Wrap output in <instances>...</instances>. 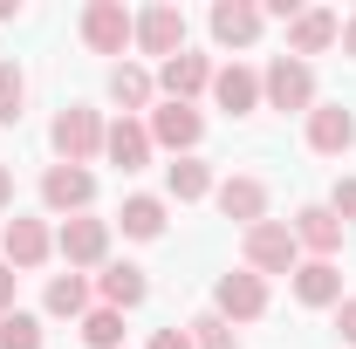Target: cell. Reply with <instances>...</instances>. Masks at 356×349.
<instances>
[{
	"label": "cell",
	"instance_id": "obj_29",
	"mask_svg": "<svg viewBox=\"0 0 356 349\" xmlns=\"http://www.w3.org/2000/svg\"><path fill=\"white\" fill-rule=\"evenodd\" d=\"M329 213L343 219V226L356 219V178H336V199H329Z\"/></svg>",
	"mask_w": 356,
	"mask_h": 349
},
{
	"label": "cell",
	"instance_id": "obj_4",
	"mask_svg": "<svg viewBox=\"0 0 356 349\" xmlns=\"http://www.w3.org/2000/svg\"><path fill=\"white\" fill-rule=\"evenodd\" d=\"M131 35H137V14L124 0H89L83 7V42L96 48V55H124Z\"/></svg>",
	"mask_w": 356,
	"mask_h": 349
},
{
	"label": "cell",
	"instance_id": "obj_23",
	"mask_svg": "<svg viewBox=\"0 0 356 349\" xmlns=\"http://www.w3.org/2000/svg\"><path fill=\"white\" fill-rule=\"evenodd\" d=\"M117 226H124L131 240H158V233H165V199L131 192V199H124V213H117Z\"/></svg>",
	"mask_w": 356,
	"mask_h": 349
},
{
	"label": "cell",
	"instance_id": "obj_32",
	"mask_svg": "<svg viewBox=\"0 0 356 349\" xmlns=\"http://www.w3.org/2000/svg\"><path fill=\"white\" fill-rule=\"evenodd\" d=\"M14 281H21V274H14V267L0 261V315H7V308H14Z\"/></svg>",
	"mask_w": 356,
	"mask_h": 349
},
{
	"label": "cell",
	"instance_id": "obj_28",
	"mask_svg": "<svg viewBox=\"0 0 356 349\" xmlns=\"http://www.w3.org/2000/svg\"><path fill=\"white\" fill-rule=\"evenodd\" d=\"M21 103H28V76L14 62H0V124H21Z\"/></svg>",
	"mask_w": 356,
	"mask_h": 349
},
{
	"label": "cell",
	"instance_id": "obj_11",
	"mask_svg": "<svg viewBox=\"0 0 356 349\" xmlns=\"http://www.w3.org/2000/svg\"><path fill=\"white\" fill-rule=\"evenodd\" d=\"M329 42H343V14H329V7H302V14L288 21V55H295V62L322 55Z\"/></svg>",
	"mask_w": 356,
	"mask_h": 349
},
{
	"label": "cell",
	"instance_id": "obj_24",
	"mask_svg": "<svg viewBox=\"0 0 356 349\" xmlns=\"http://www.w3.org/2000/svg\"><path fill=\"white\" fill-rule=\"evenodd\" d=\"M42 302H48V315H69V322H83V315H89V281L69 267V274H55V281H48Z\"/></svg>",
	"mask_w": 356,
	"mask_h": 349
},
{
	"label": "cell",
	"instance_id": "obj_35",
	"mask_svg": "<svg viewBox=\"0 0 356 349\" xmlns=\"http://www.w3.org/2000/svg\"><path fill=\"white\" fill-rule=\"evenodd\" d=\"M0 21H14V0H0Z\"/></svg>",
	"mask_w": 356,
	"mask_h": 349
},
{
	"label": "cell",
	"instance_id": "obj_15",
	"mask_svg": "<svg viewBox=\"0 0 356 349\" xmlns=\"http://www.w3.org/2000/svg\"><path fill=\"white\" fill-rule=\"evenodd\" d=\"M158 89H165V103H192L199 89H213V62L185 48V55H172V62L158 69Z\"/></svg>",
	"mask_w": 356,
	"mask_h": 349
},
{
	"label": "cell",
	"instance_id": "obj_31",
	"mask_svg": "<svg viewBox=\"0 0 356 349\" xmlns=\"http://www.w3.org/2000/svg\"><path fill=\"white\" fill-rule=\"evenodd\" d=\"M151 349H192V336H185V329H158V336H151Z\"/></svg>",
	"mask_w": 356,
	"mask_h": 349
},
{
	"label": "cell",
	"instance_id": "obj_17",
	"mask_svg": "<svg viewBox=\"0 0 356 349\" xmlns=\"http://www.w3.org/2000/svg\"><path fill=\"white\" fill-rule=\"evenodd\" d=\"M261 7H254V0H220V7H213V42L220 48H247V42H261Z\"/></svg>",
	"mask_w": 356,
	"mask_h": 349
},
{
	"label": "cell",
	"instance_id": "obj_25",
	"mask_svg": "<svg viewBox=\"0 0 356 349\" xmlns=\"http://www.w3.org/2000/svg\"><path fill=\"white\" fill-rule=\"evenodd\" d=\"M42 315H28V308H7L0 315V349H42Z\"/></svg>",
	"mask_w": 356,
	"mask_h": 349
},
{
	"label": "cell",
	"instance_id": "obj_10",
	"mask_svg": "<svg viewBox=\"0 0 356 349\" xmlns=\"http://www.w3.org/2000/svg\"><path fill=\"white\" fill-rule=\"evenodd\" d=\"M213 199H220V213H226V219H240V233L267 219V185H261L254 172H233V178H220V185H213Z\"/></svg>",
	"mask_w": 356,
	"mask_h": 349
},
{
	"label": "cell",
	"instance_id": "obj_1",
	"mask_svg": "<svg viewBox=\"0 0 356 349\" xmlns=\"http://www.w3.org/2000/svg\"><path fill=\"white\" fill-rule=\"evenodd\" d=\"M240 254H247V267H254V274H295V267H302L295 226H281V219L247 226V233H240Z\"/></svg>",
	"mask_w": 356,
	"mask_h": 349
},
{
	"label": "cell",
	"instance_id": "obj_22",
	"mask_svg": "<svg viewBox=\"0 0 356 349\" xmlns=\"http://www.w3.org/2000/svg\"><path fill=\"white\" fill-rule=\"evenodd\" d=\"M165 185H172L178 206H192V199H213V165H206V158H178V165H165Z\"/></svg>",
	"mask_w": 356,
	"mask_h": 349
},
{
	"label": "cell",
	"instance_id": "obj_33",
	"mask_svg": "<svg viewBox=\"0 0 356 349\" xmlns=\"http://www.w3.org/2000/svg\"><path fill=\"white\" fill-rule=\"evenodd\" d=\"M343 55H356V14L343 21Z\"/></svg>",
	"mask_w": 356,
	"mask_h": 349
},
{
	"label": "cell",
	"instance_id": "obj_34",
	"mask_svg": "<svg viewBox=\"0 0 356 349\" xmlns=\"http://www.w3.org/2000/svg\"><path fill=\"white\" fill-rule=\"evenodd\" d=\"M7 199H14V172L0 165V206H7Z\"/></svg>",
	"mask_w": 356,
	"mask_h": 349
},
{
	"label": "cell",
	"instance_id": "obj_30",
	"mask_svg": "<svg viewBox=\"0 0 356 349\" xmlns=\"http://www.w3.org/2000/svg\"><path fill=\"white\" fill-rule=\"evenodd\" d=\"M336 336L356 343V295H350V302H336Z\"/></svg>",
	"mask_w": 356,
	"mask_h": 349
},
{
	"label": "cell",
	"instance_id": "obj_12",
	"mask_svg": "<svg viewBox=\"0 0 356 349\" xmlns=\"http://www.w3.org/2000/svg\"><path fill=\"white\" fill-rule=\"evenodd\" d=\"M0 247H7V267H42L48 254H55V233H48L42 219L14 213V219H7V233H0Z\"/></svg>",
	"mask_w": 356,
	"mask_h": 349
},
{
	"label": "cell",
	"instance_id": "obj_18",
	"mask_svg": "<svg viewBox=\"0 0 356 349\" xmlns=\"http://www.w3.org/2000/svg\"><path fill=\"white\" fill-rule=\"evenodd\" d=\"M295 247H309L315 261H329V254L343 247V219L329 213V206H302V213H295Z\"/></svg>",
	"mask_w": 356,
	"mask_h": 349
},
{
	"label": "cell",
	"instance_id": "obj_9",
	"mask_svg": "<svg viewBox=\"0 0 356 349\" xmlns=\"http://www.w3.org/2000/svg\"><path fill=\"white\" fill-rule=\"evenodd\" d=\"M206 137V117L192 110V103H158L151 110V144H165L178 158H192V144Z\"/></svg>",
	"mask_w": 356,
	"mask_h": 349
},
{
	"label": "cell",
	"instance_id": "obj_21",
	"mask_svg": "<svg viewBox=\"0 0 356 349\" xmlns=\"http://www.w3.org/2000/svg\"><path fill=\"white\" fill-rule=\"evenodd\" d=\"M110 96L124 103V117H131V110H151L158 76H151V69H137V62H117V69H110Z\"/></svg>",
	"mask_w": 356,
	"mask_h": 349
},
{
	"label": "cell",
	"instance_id": "obj_20",
	"mask_svg": "<svg viewBox=\"0 0 356 349\" xmlns=\"http://www.w3.org/2000/svg\"><path fill=\"white\" fill-rule=\"evenodd\" d=\"M96 288H103V308H117V315H124V308H137L144 295H151V281H144V267H131V261H110V267H103V281H96Z\"/></svg>",
	"mask_w": 356,
	"mask_h": 349
},
{
	"label": "cell",
	"instance_id": "obj_3",
	"mask_svg": "<svg viewBox=\"0 0 356 349\" xmlns=\"http://www.w3.org/2000/svg\"><path fill=\"white\" fill-rule=\"evenodd\" d=\"M103 131H110V124H103V117H96L89 103H69V110L55 117V131H48V137H55L62 165H89V158L103 151Z\"/></svg>",
	"mask_w": 356,
	"mask_h": 349
},
{
	"label": "cell",
	"instance_id": "obj_19",
	"mask_svg": "<svg viewBox=\"0 0 356 349\" xmlns=\"http://www.w3.org/2000/svg\"><path fill=\"white\" fill-rule=\"evenodd\" d=\"M295 302H302V308H336V302H343V274H336V261H302V267H295Z\"/></svg>",
	"mask_w": 356,
	"mask_h": 349
},
{
	"label": "cell",
	"instance_id": "obj_13",
	"mask_svg": "<svg viewBox=\"0 0 356 349\" xmlns=\"http://www.w3.org/2000/svg\"><path fill=\"white\" fill-rule=\"evenodd\" d=\"M350 144H356V117L343 110V103H315V110H309V151L343 158Z\"/></svg>",
	"mask_w": 356,
	"mask_h": 349
},
{
	"label": "cell",
	"instance_id": "obj_7",
	"mask_svg": "<svg viewBox=\"0 0 356 349\" xmlns=\"http://www.w3.org/2000/svg\"><path fill=\"white\" fill-rule=\"evenodd\" d=\"M89 199H96V172L89 165H48L42 172V206L48 213H89Z\"/></svg>",
	"mask_w": 356,
	"mask_h": 349
},
{
	"label": "cell",
	"instance_id": "obj_5",
	"mask_svg": "<svg viewBox=\"0 0 356 349\" xmlns=\"http://www.w3.org/2000/svg\"><path fill=\"white\" fill-rule=\"evenodd\" d=\"M213 315H220V322H261V315H267V281L254 274V267L220 274V288H213Z\"/></svg>",
	"mask_w": 356,
	"mask_h": 349
},
{
	"label": "cell",
	"instance_id": "obj_8",
	"mask_svg": "<svg viewBox=\"0 0 356 349\" xmlns=\"http://www.w3.org/2000/svg\"><path fill=\"white\" fill-rule=\"evenodd\" d=\"M131 42L144 48V55H165V62H172V55H185V14H178L172 0L144 7V14H137V35H131Z\"/></svg>",
	"mask_w": 356,
	"mask_h": 349
},
{
	"label": "cell",
	"instance_id": "obj_14",
	"mask_svg": "<svg viewBox=\"0 0 356 349\" xmlns=\"http://www.w3.org/2000/svg\"><path fill=\"white\" fill-rule=\"evenodd\" d=\"M213 103H220L226 117H247V110H261V76H254L247 62H226V69H213Z\"/></svg>",
	"mask_w": 356,
	"mask_h": 349
},
{
	"label": "cell",
	"instance_id": "obj_27",
	"mask_svg": "<svg viewBox=\"0 0 356 349\" xmlns=\"http://www.w3.org/2000/svg\"><path fill=\"white\" fill-rule=\"evenodd\" d=\"M185 336H192V349H240L233 322H220V315H192V322H185Z\"/></svg>",
	"mask_w": 356,
	"mask_h": 349
},
{
	"label": "cell",
	"instance_id": "obj_16",
	"mask_svg": "<svg viewBox=\"0 0 356 349\" xmlns=\"http://www.w3.org/2000/svg\"><path fill=\"white\" fill-rule=\"evenodd\" d=\"M103 158H110V165H124V172H144V165H151V124L117 117V124L103 131Z\"/></svg>",
	"mask_w": 356,
	"mask_h": 349
},
{
	"label": "cell",
	"instance_id": "obj_2",
	"mask_svg": "<svg viewBox=\"0 0 356 349\" xmlns=\"http://www.w3.org/2000/svg\"><path fill=\"white\" fill-rule=\"evenodd\" d=\"M261 103H274V110H302V117H309V110H315V69L295 62V55H274L267 76H261Z\"/></svg>",
	"mask_w": 356,
	"mask_h": 349
},
{
	"label": "cell",
	"instance_id": "obj_26",
	"mask_svg": "<svg viewBox=\"0 0 356 349\" xmlns=\"http://www.w3.org/2000/svg\"><path fill=\"white\" fill-rule=\"evenodd\" d=\"M83 343L89 349H124V315H117V308H89L83 315Z\"/></svg>",
	"mask_w": 356,
	"mask_h": 349
},
{
	"label": "cell",
	"instance_id": "obj_6",
	"mask_svg": "<svg viewBox=\"0 0 356 349\" xmlns=\"http://www.w3.org/2000/svg\"><path fill=\"white\" fill-rule=\"evenodd\" d=\"M55 254H62L69 267H103V261H110V219H89V213L62 219V233H55Z\"/></svg>",
	"mask_w": 356,
	"mask_h": 349
}]
</instances>
